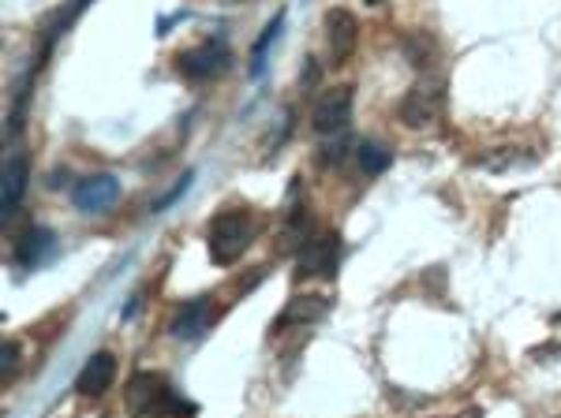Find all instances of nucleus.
I'll return each mask as SVG.
<instances>
[{
    "instance_id": "obj_1",
    "label": "nucleus",
    "mask_w": 561,
    "mask_h": 418,
    "mask_svg": "<svg viewBox=\"0 0 561 418\" xmlns=\"http://www.w3.org/2000/svg\"><path fill=\"white\" fill-rule=\"evenodd\" d=\"M124 396H128V411L135 418H153V415H195V404H187V399H180L173 393V385H169L165 374H153V370H139L128 388H124Z\"/></svg>"
},
{
    "instance_id": "obj_2",
    "label": "nucleus",
    "mask_w": 561,
    "mask_h": 418,
    "mask_svg": "<svg viewBox=\"0 0 561 418\" xmlns=\"http://www.w3.org/2000/svg\"><path fill=\"white\" fill-rule=\"evenodd\" d=\"M255 240V224L243 209H225L210 221V232H206V247H210L214 266H232V262L243 258V251Z\"/></svg>"
},
{
    "instance_id": "obj_21",
    "label": "nucleus",
    "mask_w": 561,
    "mask_h": 418,
    "mask_svg": "<svg viewBox=\"0 0 561 418\" xmlns=\"http://www.w3.org/2000/svg\"><path fill=\"white\" fill-rule=\"evenodd\" d=\"M15 367H20V344L8 340L4 351H0V370H4V374H15Z\"/></svg>"
},
{
    "instance_id": "obj_12",
    "label": "nucleus",
    "mask_w": 561,
    "mask_h": 418,
    "mask_svg": "<svg viewBox=\"0 0 561 418\" xmlns=\"http://www.w3.org/2000/svg\"><path fill=\"white\" fill-rule=\"evenodd\" d=\"M26 184H31V165H26V153H12L4 161V179H0V206H4V217H12L20 209Z\"/></svg>"
},
{
    "instance_id": "obj_15",
    "label": "nucleus",
    "mask_w": 561,
    "mask_h": 418,
    "mask_svg": "<svg viewBox=\"0 0 561 418\" xmlns=\"http://www.w3.org/2000/svg\"><path fill=\"white\" fill-rule=\"evenodd\" d=\"M280 31H285V8H280V12L266 26H262L259 42L251 45V76H255V79L266 71V57H270V49H274V42L280 38Z\"/></svg>"
},
{
    "instance_id": "obj_10",
    "label": "nucleus",
    "mask_w": 561,
    "mask_h": 418,
    "mask_svg": "<svg viewBox=\"0 0 561 418\" xmlns=\"http://www.w3.org/2000/svg\"><path fill=\"white\" fill-rule=\"evenodd\" d=\"M53 251H57V235L49 229H42V224H34V229H26L20 240H15L12 262L20 269H38L42 262L53 258Z\"/></svg>"
},
{
    "instance_id": "obj_24",
    "label": "nucleus",
    "mask_w": 561,
    "mask_h": 418,
    "mask_svg": "<svg viewBox=\"0 0 561 418\" xmlns=\"http://www.w3.org/2000/svg\"><path fill=\"white\" fill-rule=\"evenodd\" d=\"M438 418H446V415H438Z\"/></svg>"
},
{
    "instance_id": "obj_17",
    "label": "nucleus",
    "mask_w": 561,
    "mask_h": 418,
    "mask_svg": "<svg viewBox=\"0 0 561 418\" xmlns=\"http://www.w3.org/2000/svg\"><path fill=\"white\" fill-rule=\"evenodd\" d=\"M356 158H359V169H364L367 176H382V172L393 165V150L378 147V142H359Z\"/></svg>"
},
{
    "instance_id": "obj_9",
    "label": "nucleus",
    "mask_w": 561,
    "mask_h": 418,
    "mask_svg": "<svg viewBox=\"0 0 561 418\" xmlns=\"http://www.w3.org/2000/svg\"><path fill=\"white\" fill-rule=\"evenodd\" d=\"M116 381V356L113 351H94L87 359V367L76 378V393L79 396H105Z\"/></svg>"
},
{
    "instance_id": "obj_13",
    "label": "nucleus",
    "mask_w": 561,
    "mask_h": 418,
    "mask_svg": "<svg viewBox=\"0 0 561 418\" xmlns=\"http://www.w3.org/2000/svg\"><path fill=\"white\" fill-rule=\"evenodd\" d=\"M206 329H210V299L206 295L180 306V314L173 317V325H169V333H173L176 340H198Z\"/></svg>"
},
{
    "instance_id": "obj_11",
    "label": "nucleus",
    "mask_w": 561,
    "mask_h": 418,
    "mask_svg": "<svg viewBox=\"0 0 561 418\" xmlns=\"http://www.w3.org/2000/svg\"><path fill=\"white\" fill-rule=\"evenodd\" d=\"M325 314H330V299L325 295H293L285 311L277 314L274 333H285V329H293V325H314V322H322Z\"/></svg>"
},
{
    "instance_id": "obj_8",
    "label": "nucleus",
    "mask_w": 561,
    "mask_h": 418,
    "mask_svg": "<svg viewBox=\"0 0 561 418\" xmlns=\"http://www.w3.org/2000/svg\"><path fill=\"white\" fill-rule=\"evenodd\" d=\"M116 198H121V179L108 176V172L79 179L76 190H71V202H76L79 213H105L108 206H116Z\"/></svg>"
},
{
    "instance_id": "obj_3",
    "label": "nucleus",
    "mask_w": 561,
    "mask_h": 418,
    "mask_svg": "<svg viewBox=\"0 0 561 418\" xmlns=\"http://www.w3.org/2000/svg\"><path fill=\"white\" fill-rule=\"evenodd\" d=\"M446 108V79L427 76L420 79L401 102V120L409 127H427L438 120V113Z\"/></svg>"
},
{
    "instance_id": "obj_14",
    "label": "nucleus",
    "mask_w": 561,
    "mask_h": 418,
    "mask_svg": "<svg viewBox=\"0 0 561 418\" xmlns=\"http://www.w3.org/2000/svg\"><path fill=\"white\" fill-rule=\"evenodd\" d=\"M296 190H300V187H293V202H288V213H285V232H280L285 251L304 247V235L311 232V213H307V202L296 198Z\"/></svg>"
},
{
    "instance_id": "obj_20",
    "label": "nucleus",
    "mask_w": 561,
    "mask_h": 418,
    "mask_svg": "<svg viewBox=\"0 0 561 418\" xmlns=\"http://www.w3.org/2000/svg\"><path fill=\"white\" fill-rule=\"evenodd\" d=\"M192 179H195V172H184V176H180L176 179V187L173 190H165V195H161L158 198V202H153L150 209H153V213H165V209L169 206H176L180 202V198H184L187 195V190H192Z\"/></svg>"
},
{
    "instance_id": "obj_4",
    "label": "nucleus",
    "mask_w": 561,
    "mask_h": 418,
    "mask_svg": "<svg viewBox=\"0 0 561 418\" xmlns=\"http://www.w3.org/2000/svg\"><path fill=\"white\" fill-rule=\"evenodd\" d=\"M337 266H341V235L337 232L311 235V240L300 247V254H296V277H304V280H311V277L333 280Z\"/></svg>"
},
{
    "instance_id": "obj_22",
    "label": "nucleus",
    "mask_w": 561,
    "mask_h": 418,
    "mask_svg": "<svg viewBox=\"0 0 561 418\" xmlns=\"http://www.w3.org/2000/svg\"><path fill=\"white\" fill-rule=\"evenodd\" d=\"M554 325H561V311H558V314H554Z\"/></svg>"
},
{
    "instance_id": "obj_16",
    "label": "nucleus",
    "mask_w": 561,
    "mask_h": 418,
    "mask_svg": "<svg viewBox=\"0 0 561 418\" xmlns=\"http://www.w3.org/2000/svg\"><path fill=\"white\" fill-rule=\"evenodd\" d=\"M90 4H94V0H68V12H60V15H57V23H53V26H45V42H42V63H45V57H49V53H53V45H57L60 34H65L68 26L76 23L79 15H83Z\"/></svg>"
},
{
    "instance_id": "obj_18",
    "label": "nucleus",
    "mask_w": 561,
    "mask_h": 418,
    "mask_svg": "<svg viewBox=\"0 0 561 418\" xmlns=\"http://www.w3.org/2000/svg\"><path fill=\"white\" fill-rule=\"evenodd\" d=\"M31 94H34V71L23 79L20 90H15V105H12V127H8V135H20L23 124H26V108H31Z\"/></svg>"
},
{
    "instance_id": "obj_7",
    "label": "nucleus",
    "mask_w": 561,
    "mask_h": 418,
    "mask_svg": "<svg viewBox=\"0 0 561 418\" xmlns=\"http://www.w3.org/2000/svg\"><path fill=\"white\" fill-rule=\"evenodd\" d=\"M325 45H330V60L345 63L359 45V20L348 8H330L325 12Z\"/></svg>"
},
{
    "instance_id": "obj_23",
    "label": "nucleus",
    "mask_w": 561,
    "mask_h": 418,
    "mask_svg": "<svg viewBox=\"0 0 561 418\" xmlns=\"http://www.w3.org/2000/svg\"><path fill=\"white\" fill-rule=\"evenodd\" d=\"M367 4H382V0H367Z\"/></svg>"
},
{
    "instance_id": "obj_5",
    "label": "nucleus",
    "mask_w": 561,
    "mask_h": 418,
    "mask_svg": "<svg viewBox=\"0 0 561 418\" xmlns=\"http://www.w3.org/2000/svg\"><path fill=\"white\" fill-rule=\"evenodd\" d=\"M352 105H356V90L352 86H333L319 97L311 113V127L322 135V139H333V135H345V127L352 120Z\"/></svg>"
},
{
    "instance_id": "obj_19",
    "label": "nucleus",
    "mask_w": 561,
    "mask_h": 418,
    "mask_svg": "<svg viewBox=\"0 0 561 418\" xmlns=\"http://www.w3.org/2000/svg\"><path fill=\"white\" fill-rule=\"evenodd\" d=\"M404 57H409L415 68H431V57H434V42L423 38V31H415L404 38Z\"/></svg>"
},
{
    "instance_id": "obj_6",
    "label": "nucleus",
    "mask_w": 561,
    "mask_h": 418,
    "mask_svg": "<svg viewBox=\"0 0 561 418\" xmlns=\"http://www.w3.org/2000/svg\"><path fill=\"white\" fill-rule=\"evenodd\" d=\"M229 63H232V49L221 38L203 42V45H195V49H187V53H180V57H176L180 76L192 79V83H203V79L221 76Z\"/></svg>"
}]
</instances>
